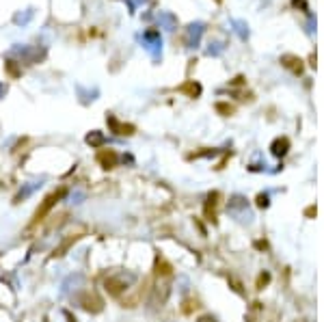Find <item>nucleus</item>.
I'll use <instances>...</instances> for the list:
<instances>
[{
  "mask_svg": "<svg viewBox=\"0 0 324 322\" xmlns=\"http://www.w3.org/2000/svg\"><path fill=\"white\" fill-rule=\"evenodd\" d=\"M78 305L85 309V311H89V314H100V311L104 309L102 298L96 296L93 292H82V294L78 296Z\"/></svg>",
  "mask_w": 324,
  "mask_h": 322,
  "instance_id": "obj_6",
  "label": "nucleus"
},
{
  "mask_svg": "<svg viewBox=\"0 0 324 322\" xmlns=\"http://www.w3.org/2000/svg\"><path fill=\"white\" fill-rule=\"evenodd\" d=\"M270 281V275H262V277H259L257 279V288H262V286H266Z\"/></svg>",
  "mask_w": 324,
  "mask_h": 322,
  "instance_id": "obj_23",
  "label": "nucleus"
},
{
  "mask_svg": "<svg viewBox=\"0 0 324 322\" xmlns=\"http://www.w3.org/2000/svg\"><path fill=\"white\" fill-rule=\"evenodd\" d=\"M223 50H225V44H221V41H214V44H210V48H207V54L216 56V54H221Z\"/></svg>",
  "mask_w": 324,
  "mask_h": 322,
  "instance_id": "obj_20",
  "label": "nucleus"
},
{
  "mask_svg": "<svg viewBox=\"0 0 324 322\" xmlns=\"http://www.w3.org/2000/svg\"><path fill=\"white\" fill-rule=\"evenodd\" d=\"M180 91H182V93H188L190 98H197V96L201 93V85H199V82H195V80H190V82H186V85H182Z\"/></svg>",
  "mask_w": 324,
  "mask_h": 322,
  "instance_id": "obj_18",
  "label": "nucleus"
},
{
  "mask_svg": "<svg viewBox=\"0 0 324 322\" xmlns=\"http://www.w3.org/2000/svg\"><path fill=\"white\" fill-rule=\"evenodd\" d=\"M197 322H216V318H212V316H201Z\"/></svg>",
  "mask_w": 324,
  "mask_h": 322,
  "instance_id": "obj_25",
  "label": "nucleus"
},
{
  "mask_svg": "<svg viewBox=\"0 0 324 322\" xmlns=\"http://www.w3.org/2000/svg\"><path fill=\"white\" fill-rule=\"evenodd\" d=\"M203 30H205V24L203 22H193L186 26V35H184V41L188 48H197L201 44V37H203Z\"/></svg>",
  "mask_w": 324,
  "mask_h": 322,
  "instance_id": "obj_4",
  "label": "nucleus"
},
{
  "mask_svg": "<svg viewBox=\"0 0 324 322\" xmlns=\"http://www.w3.org/2000/svg\"><path fill=\"white\" fill-rule=\"evenodd\" d=\"M288 149H290V141H288V139H277V141L273 143V154L277 156V158L285 156Z\"/></svg>",
  "mask_w": 324,
  "mask_h": 322,
  "instance_id": "obj_15",
  "label": "nucleus"
},
{
  "mask_svg": "<svg viewBox=\"0 0 324 322\" xmlns=\"http://www.w3.org/2000/svg\"><path fill=\"white\" fill-rule=\"evenodd\" d=\"M305 214H307V216H313V214H316V205H311V207H307V210H305Z\"/></svg>",
  "mask_w": 324,
  "mask_h": 322,
  "instance_id": "obj_26",
  "label": "nucleus"
},
{
  "mask_svg": "<svg viewBox=\"0 0 324 322\" xmlns=\"http://www.w3.org/2000/svg\"><path fill=\"white\" fill-rule=\"evenodd\" d=\"M158 24L164 30H175L177 28V17L171 11H160L158 13Z\"/></svg>",
  "mask_w": 324,
  "mask_h": 322,
  "instance_id": "obj_13",
  "label": "nucleus"
},
{
  "mask_svg": "<svg viewBox=\"0 0 324 322\" xmlns=\"http://www.w3.org/2000/svg\"><path fill=\"white\" fill-rule=\"evenodd\" d=\"M104 288H106V292L110 296H121L123 292H128V281H125L123 277H108L106 281H104Z\"/></svg>",
  "mask_w": 324,
  "mask_h": 322,
  "instance_id": "obj_8",
  "label": "nucleus"
},
{
  "mask_svg": "<svg viewBox=\"0 0 324 322\" xmlns=\"http://www.w3.org/2000/svg\"><path fill=\"white\" fill-rule=\"evenodd\" d=\"M141 41H143V46H145V50L151 54V59L158 63V61L162 59V35H160V30H154V28H149V30H145L143 33V37H141Z\"/></svg>",
  "mask_w": 324,
  "mask_h": 322,
  "instance_id": "obj_3",
  "label": "nucleus"
},
{
  "mask_svg": "<svg viewBox=\"0 0 324 322\" xmlns=\"http://www.w3.org/2000/svg\"><path fill=\"white\" fill-rule=\"evenodd\" d=\"M33 15H35L33 9H26L24 13H15V15H13V22H15L17 26H26L30 20H33Z\"/></svg>",
  "mask_w": 324,
  "mask_h": 322,
  "instance_id": "obj_19",
  "label": "nucleus"
},
{
  "mask_svg": "<svg viewBox=\"0 0 324 322\" xmlns=\"http://www.w3.org/2000/svg\"><path fill=\"white\" fill-rule=\"evenodd\" d=\"M3 93H5V87H3V85H0V96H3Z\"/></svg>",
  "mask_w": 324,
  "mask_h": 322,
  "instance_id": "obj_27",
  "label": "nucleus"
},
{
  "mask_svg": "<svg viewBox=\"0 0 324 322\" xmlns=\"http://www.w3.org/2000/svg\"><path fill=\"white\" fill-rule=\"evenodd\" d=\"M125 5H128V9H130V13L134 15L137 13V9H139V5H141V0H123Z\"/></svg>",
  "mask_w": 324,
  "mask_h": 322,
  "instance_id": "obj_22",
  "label": "nucleus"
},
{
  "mask_svg": "<svg viewBox=\"0 0 324 322\" xmlns=\"http://www.w3.org/2000/svg\"><path fill=\"white\" fill-rule=\"evenodd\" d=\"M216 110L223 112V115L227 117V115H232V112H234V106H229V104H216Z\"/></svg>",
  "mask_w": 324,
  "mask_h": 322,
  "instance_id": "obj_21",
  "label": "nucleus"
},
{
  "mask_svg": "<svg viewBox=\"0 0 324 322\" xmlns=\"http://www.w3.org/2000/svg\"><path fill=\"white\" fill-rule=\"evenodd\" d=\"M281 65L288 67L292 74H302V61L294 54H283L281 56Z\"/></svg>",
  "mask_w": 324,
  "mask_h": 322,
  "instance_id": "obj_11",
  "label": "nucleus"
},
{
  "mask_svg": "<svg viewBox=\"0 0 324 322\" xmlns=\"http://www.w3.org/2000/svg\"><path fill=\"white\" fill-rule=\"evenodd\" d=\"M85 141L91 145V147H102L104 141H106V139H104V134H102L100 130H93V132H89V134H87V139H85Z\"/></svg>",
  "mask_w": 324,
  "mask_h": 322,
  "instance_id": "obj_16",
  "label": "nucleus"
},
{
  "mask_svg": "<svg viewBox=\"0 0 324 322\" xmlns=\"http://www.w3.org/2000/svg\"><path fill=\"white\" fill-rule=\"evenodd\" d=\"M149 292H151L149 303H151V307L156 309V307H162V305L166 303V298H169V294H171V288H169V283H166L164 279H160V283L156 286V288H151Z\"/></svg>",
  "mask_w": 324,
  "mask_h": 322,
  "instance_id": "obj_5",
  "label": "nucleus"
},
{
  "mask_svg": "<svg viewBox=\"0 0 324 322\" xmlns=\"http://www.w3.org/2000/svg\"><path fill=\"white\" fill-rule=\"evenodd\" d=\"M9 56H17L22 63L26 65H35L41 63L46 59V48H39V46H20L15 44L11 50H9Z\"/></svg>",
  "mask_w": 324,
  "mask_h": 322,
  "instance_id": "obj_1",
  "label": "nucleus"
},
{
  "mask_svg": "<svg viewBox=\"0 0 324 322\" xmlns=\"http://www.w3.org/2000/svg\"><path fill=\"white\" fill-rule=\"evenodd\" d=\"M80 238H82V232H80V234H69V236L65 238V240L61 242V247H56V249H54V253H52V257H61V255H65V253L69 251V247L74 244V242H78Z\"/></svg>",
  "mask_w": 324,
  "mask_h": 322,
  "instance_id": "obj_12",
  "label": "nucleus"
},
{
  "mask_svg": "<svg viewBox=\"0 0 324 322\" xmlns=\"http://www.w3.org/2000/svg\"><path fill=\"white\" fill-rule=\"evenodd\" d=\"M106 123H108V128H110L115 134H119V137H132V134L137 132V128H134L132 123H123V121H119L115 115H106Z\"/></svg>",
  "mask_w": 324,
  "mask_h": 322,
  "instance_id": "obj_7",
  "label": "nucleus"
},
{
  "mask_svg": "<svg viewBox=\"0 0 324 322\" xmlns=\"http://www.w3.org/2000/svg\"><path fill=\"white\" fill-rule=\"evenodd\" d=\"M96 160H98V164L102 169H115L119 164V154L115 149H100Z\"/></svg>",
  "mask_w": 324,
  "mask_h": 322,
  "instance_id": "obj_9",
  "label": "nucleus"
},
{
  "mask_svg": "<svg viewBox=\"0 0 324 322\" xmlns=\"http://www.w3.org/2000/svg\"><path fill=\"white\" fill-rule=\"evenodd\" d=\"M154 271H156V275H158L160 279H171L173 277V266L166 262L164 257H156V264H154Z\"/></svg>",
  "mask_w": 324,
  "mask_h": 322,
  "instance_id": "obj_10",
  "label": "nucleus"
},
{
  "mask_svg": "<svg viewBox=\"0 0 324 322\" xmlns=\"http://www.w3.org/2000/svg\"><path fill=\"white\" fill-rule=\"evenodd\" d=\"M232 28H234V33H236L240 39H242V41H246L249 35H251L249 24L244 22V20H232Z\"/></svg>",
  "mask_w": 324,
  "mask_h": 322,
  "instance_id": "obj_14",
  "label": "nucleus"
},
{
  "mask_svg": "<svg viewBox=\"0 0 324 322\" xmlns=\"http://www.w3.org/2000/svg\"><path fill=\"white\" fill-rule=\"evenodd\" d=\"M5 69H7V74L11 76V78H20V76H22V69L17 67V61H13L11 56L5 59Z\"/></svg>",
  "mask_w": 324,
  "mask_h": 322,
  "instance_id": "obj_17",
  "label": "nucleus"
},
{
  "mask_svg": "<svg viewBox=\"0 0 324 322\" xmlns=\"http://www.w3.org/2000/svg\"><path fill=\"white\" fill-rule=\"evenodd\" d=\"M266 203H268V197H266V195H259V197H257V205H259V207H264Z\"/></svg>",
  "mask_w": 324,
  "mask_h": 322,
  "instance_id": "obj_24",
  "label": "nucleus"
},
{
  "mask_svg": "<svg viewBox=\"0 0 324 322\" xmlns=\"http://www.w3.org/2000/svg\"><path fill=\"white\" fill-rule=\"evenodd\" d=\"M65 195H67V188H59V191H54V193H50V195L46 197V199L39 203L37 210H35L33 221H30V227H37L39 223H44V221H46V216L52 212V207H54Z\"/></svg>",
  "mask_w": 324,
  "mask_h": 322,
  "instance_id": "obj_2",
  "label": "nucleus"
}]
</instances>
